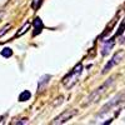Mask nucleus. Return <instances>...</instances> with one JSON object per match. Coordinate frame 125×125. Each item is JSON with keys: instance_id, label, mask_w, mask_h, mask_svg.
I'll return each mask as SVG.
<instances>
[{"instance_id": "nucleus-2", "label": "nucleus", "mask_w": 125, "mask_h": 125, "mask_svg": "<svg viewBox=\"0 0 125 125\" xmlns=\"http://www.w3.org/2000/svg\"><path fill=\"white\" fill-rule=\"evenodd\" d=\"M113 81H114V78H110V79L106 80V83H104L100 88H98L95 91H93V93L90 94V96L88 98V104H89V103H94V101H98V99H99L103 94L106 91V89L113 84Z\"/></svg>"}, {"instance_id": "nucleus-3", "label": "nucleus", "mask_w": 125, "mask_h": 125, "mask_svg": "<svg viewBox=\"0 0 125 125\" xmlns=\"http://www.w3.org/2000/svg\"><path fill=\"white\" fill-rule=\"evenodd\" d=\"M124 101H125V91L121 93V94H119V95H116L111 101H109L106 105H104L103 109H101V111H100V114H105V113H108L111 108L119 105V104H121V103H124Z\"/></svg>"}, {"instance_id": "nucleus-13", "label": "nucleus", "mask_w": 125, "mask_h": 125, "mask_svg": "<svg viewBox=\"0 0 125 125\" xmlns=\"http://www.w3.org/2000/svg\"><path fill=\"white\" fill-rule=\"evenodd\" d=\"M28 123V119H23V121H14L13 124H26Z\"/></svg>"}, {"instance_id": "nucleus-1", "label": "nucleus", "mask_w": 125, "mask_h": 125, "mask_svg": "<svg viewBox=\"0 0 125 125\" xmlns=\"http://www.w3.org/2000/svg\"><path fill=\"white\" fill-rule=\"evenodd\" d=\"M83 69H84V68H83V64L79 62V64L73 69L64 79H62V84L65 85V88L70 89V88H73L76 84L79 78H80V75H81V73H83Z\"/></svg>"}, {"instance_id": "nucleus-5", "label": "nucleus", "mask_w": 125, "mask_h": 125, "mask_svg": "<svg viewBox=\"0 0 125 125\" xmlns=\"http://www.w3.org/2000/svg\"><path fill=\"white\" fill-rule=\"evenodd\" d=\"M75 114H76V110H65L64 113H61L59 116H56L51 121V124H62V123L68 121L69 119H71Z\"/></svg>"}, {"instance_id": "nucleus-8", "label": "nucleus", "mask_w": 125, "mask_h": 125, "mask_svg": "<svg viewBox=\"0 0 125 125\" xmlns=\"http://www.w3.org/2000/svg\"><path fill=\"white\" fill-rule=\"evenodd\" d=\"M50 78H51L50 75H44L43 78H40V80H39V83H43V85H40V86L38 88V90H39V91L44 89V86H45V85L48 84V83H49V80H48V79H50Z\"/></svg>"}, {"instance_id": "nucleus-6", "label": "nucleus", "mask_w": 125, "mask_h": 125, "mask_svg": "<svg viewBox=\"0 0 125 125\" xmlns=\"http://www.w3.org/2000/svg\"><path fill=\"white\" fill-rule=\"evenodd\" d=\"M114 44H115V36L109 39V40H105V43H104V46L101 49V54L103 55H108L110 53V50L113 49Z\"/></svg>"}, {"instance_id": "nucleus-10", "label": "nucleus", "mask_w": 125, "mask_h": 125, "mask_svg": "<svg viewBox=\"0 0 125 125\" xmlns=\"http://www.w3.org/2000/svg\"><path fill=\"white\" fill-rule=\"evenodd\" d=\"M0 55H1L3 58H10L13 55V50L10 49V48H4L1 50V53H0Z\"/></svg>"}, {"instance_id": "nucleus-12", "label": "nucleus", "mask_w": 125, "mask_h": 125, "mask_svg": "<svg viewBox=\"0 0 125 125\" xmlns=\"http://www.w3.org/2000/svg\"><path fill=\"white\" fill-rule=\"evenodd\" d=\"M9 29H10V24L5 25V26H4V28L1 29V30H0V36H3V35H4L5 33H8V30H9Z\"/></svg>"}, {"instance_id": "nucleus-11", "label": "nucleus", "mask_w": 125, "mask_h": 125, "mask_svg": "<svg viewBox=\"0 0 125 125\" xmlns=\"http://www.w3.org/2000/svg\"><path fill=\"white\" fill-rule=\"evenodd\" d=\"M29 26H30V23H26L25 25H24V28L23 29H20V31H18V34H16V36H20V35H21V34H24L25 33V31L29 29Z\"/></svg>"}, {"instance_id": "nucleus-14", "label": "nucleus", "mask_w": 125, "mask_h": 125, "mask_svg": "<svg viewBox=\"0 0 125 125\" xmlns=\"http://www.w3.org/2000/svg\"><path fill=\"white\" fill-rule=\"evenodd\" d=\"M3 16V13H0V18H1Z\"/></svg>"}, {"instance_id": "nucleus-9", "label": "nucleus", "mask_w": 125, "mask_h": 125, "mask_svg": "<svg viewBox=\"0 0 125 125\" xmlns=\"http://www.w3.org/2000/svg\"><path fill=\"white\" fill-rule=\"evenodd\" d=\"M33 26H34V29H43L44 28V25H43V21H41V19H39V18H35L34 20H33Z\"/></svg>"}, {"instance_id": "nucleus-4", "label": "nucleus", "mask_w": 125, "mask_h": 125, "mask_svg": "<svg viewBox=\"0 0 125 125\" xmlns=\"http://www.w3.org/2000/svg\"><path fill=\"white\" fill-rule=\"evenodd\" d=\"M123 56H124V51H118V53L114 55L113 58H111V60H109L108 61V64L104 66V70H103V74H105V73H108L110 69H113L114 66H115L116 64H119L120 62V60L123 59Z\"/></svg>"}, {"instance_id": "nucleus-7", "label": "nucleus", "mask_w": 125, "mask_h": 125, "mask_svg": "<svg viewBox=\"0 0 125 125\" xmlns=\"http://www.w3.org/2000/svg\"><path fill=\"white\" fill-rule=\"evenodd\" d=\"M31 98V93L29 90H24L21 94L19 95V101H28Z\"/></svg>"}]
</instances>
